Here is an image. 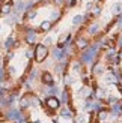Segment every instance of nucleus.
I'll list each match as a JSON object with an SVG mask.
<instances>
[{
  "mask_svg": "<svg viewBox=\"0 0 122 123\" xmlns=\"http://www.w3.org/2000/svg\"><path fill=\"white\" fill-rule=\"evenodd\" d=\"M47 48L44 47V45H38L36 47V53H35V57H36V60H42L45 56H47Z\"/></svg>",
  "mask_w": 122,
  "mask_h": 123,
  "instance_id": "nucleus-1",
  "label": "nucleus"
},
{
  "mask_svg": "<svg viewBox=\"0 0 122 123\" xmlns=\"http://www.w3.org/2000/svg\"><path fill=\"white\" fill-rule=\"evenodd\" d=\"M11 9H12V2L5 3V5L2 6V15H8V14H11Z\"/></svg>",
  "mask_w": 122,
  "mask_h": 123,
  "instance_id": "nucleus-2",
  "label": "nucleus"
},
{
  "mask_svg": "<svg viewBox=\"0 0 122 123\" xmlns=\"http://www.w3.org/2000/svg\"><path fill=\"white\" fill-rule=\"evenodd\" d=\"M50 27H51V23H50V21H44V23L41 24V29L44 30V32H47V30L50 29Z\"/></svg>",
  "mask_w": 122,
  "mask_h": 123,
  "instance_id": "nucleus-3",
  "label": "nucleus"
},
{
  "mask_svg": "<svg viewBox=\"0 0 122 123\" xmlns=\"http://www.w3.org/2000/svg\"><path fill=\"white\" fill-rule=\"evenodd\" d=\"M81 20H83L81 17H75V18H74V24H78V23H80Z\"/></svg>",
  "mask_w": 122,
  "mask_h": 123,
  "instance_id": "nucleus-4",
  "label": "nucleus"
}]
</instances>
